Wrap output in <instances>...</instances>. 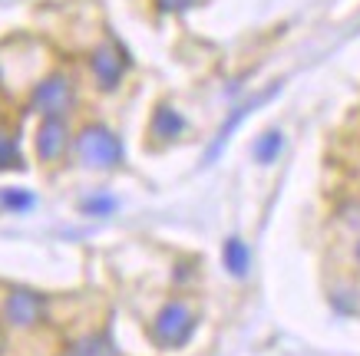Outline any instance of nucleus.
<instances>
[{
  "mask_svg": "<svg viewBox=\"0 0 360 356\" xmlns=\"http://www.w3.org/2000/svg\"><path fill=\"white\" fill-rule=\"evenodd\" d=\"M159 4V11L165 13H179V11H188L192 7V0H155Z\"/></svg>",
  "mask_w": 360,
  "mask_h": 356,
  "instance_id": "obj_15",
  "label": "nucleus"
},
{
  "mask_svg": "<svg viewBox=\"0 0 360 356\" xmlns=\"http://www.w3.org/2000/svg\"><path fill=\"white\" fill-rule=\"evenodd\" d=\"M79 162L89 169H112L122 162V142L106 126H83L73 142Z\"/></svg>",
  "mask_w": 360,
  "mask_h": 356,
  "instance_id": "obj_1",
  "label": "nucleus"
},
{
  "mask_svg": "<svg viewBox=\"0 0 360 356\" xmlns=\"http://www.w3.org/2000/svg\"><path fill=\"white\" fill-rule=\"evenodd\" d=\"M192 330H195V313L188 310L186 303L172 301V303H165L162 310H159V317H155L153 336L159 340V346L175 350V346H186L188 343Z\"/></svg>",
  "mask_w": 360,
  "mask_h": 356,
  "instance_id": "obj_2",
  "label": "nucleus"
},
{
  "mask_svg": "<svg viewBox=\"0 0 360 356\" xmlns=\"http://www.w3.org/2000/svg\"><path fill=\"white\" fill-rule=\"evenodd\" d=\"M225 268H229V274H235V277H245L251 268V254L248 248H245V241H238V237H229L225 241Z\"/></svg>",
  "mask_w": 360,
  "mask_h": 356,
  "instance_id": "obj_9",
  "label": "nucleus"
},
{
  "mask_svg": "<svg viewBox=\"0 0 360 356\" xmlns=\"http://www.w3.org/2000/svg\"><path fill=\"white\" fill-rule=\"evenodd\" d=\"M23 165L20 159V145L7 129H0V172H17Z\"/></svg>",
  "mask_w": 360,
  "mask_h": 356,
  "instance_id": "obj_10",
  "label": "nucleus"
},
{
  "mask_svg": "<svg viewBox=\"0 0 360 356\" xmlns=\"http://www.w3.org/2000/svg\"><path fill=\"white\" fill-rule=\"evenodd\" d=\"M70 149V132L60 116H44L40 129H37V155L40 162H60Z\"/></svg>",
  "mask_w": 360,
  "mask_h": 356,
  "instance_id": "obj_5",
  "label": "nucleus"
},
{
  "mask_svg": "<svg viewBox=\"0 0 360 356\" xmlns=\"http://www.w3.org/2000/svg\"><path fill=\"white\" fill-rule=\"evenodd\" d=\"M354 254H357V264H360V244H357V248H354Z\"/></svg>",
  "mask_w": 360,
  "mask_h": 356,
  "instance_id": "obj_16",
  "label": "nucleus"
},
{
  "mask_svg": "<svg viewBox=\"0 0 360 356\" xmlns=\"http://www.w3.org/2000/svg\"><path fill=\"white\" fill-rule=\"evenodd\" d=\"M0 202L7 208H13V211H27V208L33 205L30 192H23V188H7V192H0Z\"/></svg>",
  "mask_w": 360,
  "mask_h": 356,
  "instance_id": "obj_12",
  "label": "nucleus"
},
{
  "mask_svg": "<svg viewBox=\"0 0 360 356\" xmlns=\"http://www.w3.org/2000/svg\"><path fill=\"white\" fill-rule=\"evenodd\" d=\"M33 109H40L44 116H60L63 119L66 112L73 109V83L60 73L46 76L44 83L33 89Z\"/></svg>",
  "mask_w": 360,
  "mask_h": 356,
  "instance_id": "obj_3",
  "label": "nucleus"
},
{
  "mask_svg": "<svg viewBox=\"0 0 360 356\" xmlns=\"http://www.w3.org/2000/svg\"><path fill=\"white\" fill-rule=\"evenodd\" d=\"M112 208H116L112 198H89V202H83V211H86V215H110Z\"/></svg>",
  "mask_w": 360,
  "mask_h": 356,
  "instance_id": "obj_14",
  "label": "nucleus"
},
{
  "mask_svg": "<svg viewBox=\"0 0 360 356\" xmlns=\"http://www.w3.org/2000/svg\"><path fill=\"white\" fill-rule=\"evenodd\" d=\"M89 66H93V73H96L99 86L103 89H112L120 86V79L126 76V66H129V56L122 50L116 40H106V44H99L89 56Z\"/></svg>",
  "mask_w": 360,
  "mask_h": 356,
  "instance_id": "obj_4",
  "label": "nucleus"
},
{
  "mask_svg": "<svg viewBox=\"0 0 360 356\" xmlns=\"http://www.w3.org/2000/svg\"><path fill=\"white\" fill-rule=\"evenodd\" d=\"M4 317H7L13 327H33L44 317V297L33 291H13L11 297H7Z\"/></svg>",
  "mask_w": 360,
  "mask_h": 356,
  "instance_id": "obj_6",
  "label": "nucleus"
},
{
  "mask_svg": "<svg viewBox=\"0 0 360 356\" xmlns=\"http://www.w3.org/2000/svg\"><path fill=\"white\" fill-rule=\"evenodd\" d=\"M73 356H112L110 343L106 340H99V336H89V340H83V343L77 346V353Z\"/></svg>",
  "mask_w": 360,
  "mask_h": 356,
  "instance_id": "obj_13",
  "label": "nucleus"
},
{
  "mask_svg": "<svg viewBox=\"0 0 360 356\" xmlns=\"http://www.w3.org/2000/svg\"><path fill=\"white\" fill-rule=\"evenodd\" d=\"M281 132L271 129V132H264L262 139H258V145H255V159L262 165H271L274 159H278V152H281Z\"/></svg>",
  "mask_w": 360,
  "mask_h": 356,
  "instance_id": "obj_11",
  "label": "nucleus"
},
{
  "mask_svg": "<svg viewBox=\"0 0 360 356\" xmlns=\"http://www.w3.org/2000/svg\"><path fill=\"white\" fill-rule=\"evenodd\" d=\"M268 96H274V89H268V93H264V96L251 99V103H245V106H241V109H235V112H231V119H229V122H225V126H221L219 139H215V149L208 152V159H215V155H219V152L225 149V142H229V136H231V132H235V129H238V126H241V119L248 116L251 109H258V106H262V103H264V99H268Z\"/></svg>",
  "mask_w": 360,
  "mask_h": 356,
  "instance_id": "obj_8",
  "label": "nucleus"
},
{
  "mask_svg": "<svg viewBox=\"0 0 360 356\" xmlns=\"http://www.w3.org/2000/svg\"><path fill=\"white\" fill-rule=\"evenodd\" d=\"M186 132V116L179 112V109H172V106H155V112H153V136L159 142H172V139H179Z\"/></svg>",
  "mask_w": 360,
  "mask_h": 356,
  "instance_id": "obj_7",
  "label": "nucleus"
}]
</instances>
